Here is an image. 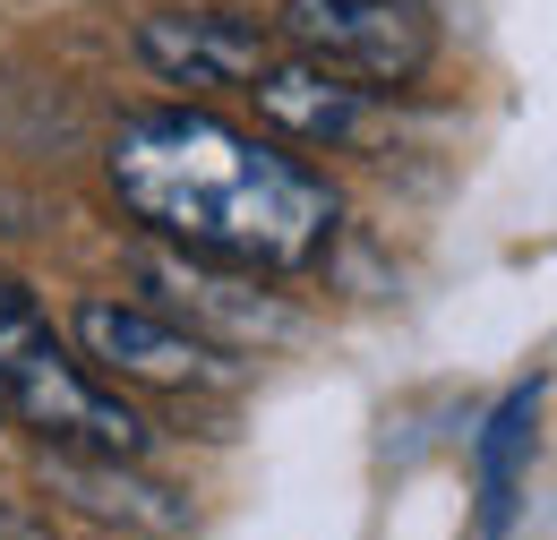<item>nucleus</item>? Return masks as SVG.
<instances>
[{"label":"nucleus","instance_id":"nucleus-6","mask_svg":"<svg viewBox=\"0 0 557 540\" xmlns=\"http://www.w3.org/2000/svg\"><path fill=\"white\" fill-rule=\"evenodd\" d=\"M138 52L154 77L172 86H198V95H249V77L275 61L283 44L249 17H223V9H172V17H146Z\"/></svg>","mask_w":557,"mask_h":540},{"label":"nucleus","instance_id":"nucleus-7","mask_svg":"<svg viewBox=\"0 0 557 540\" xmlns=\"http://www.w3.org/2000/svg\"><path fill=\"white\" fill-rule=\"evenodd\" d=\"M249 95L275 121V137H292V146H351V137H369V86H351L335 69H309L292 52H275L258 69Z\"/></svg>","mask_w":557,"mask_h":540},{"label":"nucleus","instance_id":"nucleus-1","mask_svg":"<svg viewBox=\"0 0 557 540\" xmlns=\"http://www.w3.org/2000/svg\"><path fill=\"white\" fill-rule=\"evenodd\" d=\"M112 189L154 241L232 267H318L335 249V189L267 137L214 112H138L112 137Z\"/></svg>","mask_w":557,"mask_h":540},{"label":"nucleus","instance_id":"nucleus-3","mask_svg":"<svg viewBox=\"0 0 557 540\" xmlns=\"http://www.w3.org/2000/svg\"><path fill=\"white\" fill-rule=\"evenodd\" d=\"M275 44L292 61L369 86V95H395L429 69L437 17H429V0H283Z\"/></svg>","mask_w":557,"mask_h":540},{"label":"nucleus","instance_id":"nucleus-8","mask_svg":"<svg viewBox=\"0 0 557 540\" xmlns=\"http://www.w3.org/2000/svg\"><path fill=\"white\" fill-rule=\"evenodd\" d=\"M52 489L70 506H86L95 524H121V532H146V540L189 532V498L146 480L129 455H70V446H52Z\"/></svg>","mask_w":557,"mask_h":540},{"label":"nucleus","instance_id":"nucleus-9","mask_svg":"<svg viewBox=\"0 0 557 540\" xmlns=\"http://www.w3.org/2000/svg\"><path fill=\"white\" fill-rule=\"evenodd\" d=\"M532 446H541V378H532V386H515L506 404L488 412L481 446H472V524H481V540H497L515 515H523Z\"/></svg>","mask_w":557,"mask_h":540},{"label":"nucleus","instance_id":"nucleus-4","mask_svg":"<svg viewBox=\"0 0 557 540\" xmlns=\"http://www.w3.org/2000/svg\"><path fill=\"white\" fill-rule=\"evenodd\" d=\"M77 360H95L112 386H163V395H198V386H232L223 343L189 335L181 318H163L154 300H77L70 309Z\"/></svg>","mask_w":557,"mask_h":540},{"label":"nucleus","instance_id":"nucleus-2","mask_svg":"<svg viewBox=\"0 0 557 540\" xmlns=\"http://www.w3.org/2000/svg\"><path fill=\"white\" fill-rule=\"evenodd\" d=\"M0 412L70 455H138L146 446L138 412L86 378V360L52 335V318L9 274H0Z\"/></svg>","mask_w":557,"mask_h":540},{"label":"nucleus","instance_id":"nucleus-5","mask_svg":"<svg viewBox=\"0 0 557 540\" xmlns=\"http://www.w3.org/2000/svg\"><path fill=\"white\" fill-rule=\"evenodd\" d=\"M146 292H154V309L163 318H181L189 335L207 343H258V335H283L292 327V309H275L267 292H258V267H232V258H207V249H146L138 258Z\"/></svg>","mask_w":557,"mask_h":540}]
</instances>
